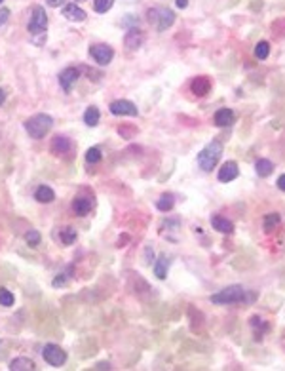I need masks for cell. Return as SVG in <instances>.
<instances>
[{
    "label": "cell",
    "instance_id": "cell-1",
    "mask_svg": "<svg viewBox=\"0 0 285 371\" xmlns=\"http://www.w3.org/2000/svg\"><path fill=\"white\" fill-rule=\"evenodd\" d=\"M247 293L243 289V286L240 284H234V286H228V288L221 289L217 293H213L209 297V301L213 305H236V303H243L247 301Z\"/></svg>",
    "mask_w": 285,
    "mask_h": 371
},
{
    "label": "cell",
    "instance_id": "cell-2",
    "mask_svg": "<svg viewBox=\"0 0 285 371\" xmlns=\"http://www.w3.org/2000/svg\"><path fill=\"white\" fill-rule=\"evenodd\" d=\"M221 156H223V143L221 141H211L198 154V166L202 167L203 172H213V167L219 164Z\"/></svg>",
    "mask_w": 285,
    "mask_h": 371
},
{
    "label": "cell",
    "instance_id": "cell-3",
    "mask_svg": "<svg viewBox=\"0 0 285 371\" xmlns=\"http://www.w3.org/2000/svg\"><path fill=\"white\" fill-rule=\"evenodd\" d=\"M52 126H53V118L50 114H34V116H30L29 120L25 122V131L32 139H42L52 129Z\"/></svg>",
    "mask_w": 285,
    "mask_h": 371
},
{
    "label": "cell",
    "instance_id": "cell-4",
    "mask_svg": "<svg viewBox=\"0 0 285 371\" xmlns=\"http://www.w3.org/2000/svg\"><path fill=\"white\" fill-rule=\"evenodd\" d=\"M147 15H149L150 25H154L158 30H167L175 23V14L167 8H152Z\"/></svg>",
    "mask_w": 285,
    "mask_h": 371
},
{
    "label": "cell",
    "instance_id": "cell-5",
    "mask_svg": "<svg viewBox=\"0 0 285 371\" xmlns=\"http://www.w3.org/2000/svg\"><path fill=\"white\" fill-rule=\"evenodd\" d=\"M46 29H48V14H46V10L42 6H34L29 21L30 37H44Z\"/></svg>",
    "mask_w": 285,
    "mask_h": 371
},
{
    "label": "cell",
    "instance_id": "cell-6",
    "mask_svg": "<svg viewBox=\"0 0 285 371\" xmlns=\"http://www.w3.org/2000/svg\"><path fill=\"white\" fill-rule=\"evenodd\" d=\"M42 356L50 365L57 367V365H63L67 362V352L61 349L59 345H46L42 349Z\"/></svg>",
    "mask_w": 285,
    "mask_h": 371
},
{
    "label": "cell",
    "instance_id": "cell-7",
    "mask_svg": "<svg viewBox=\"0 0 285 371\" xmlns=\"http://www.w3.org/2000/svg\"><path fill=\"white\" fill-rule=\"evenodd\" d=\"M52 152L55 154V156H73V151H75V145H73V141L68 139V137L65 136H55L52 139Z\"/></svg>",
    "mask_w": 285,
    "mask_h": 371
},
{
    "label": "cell",
    "instance_id": "cell-8",
    "mask_svg": "<svg viewBox=\"0 0 285 371\" xmlns=\"http://www.w3.org/2000/svg\"><path fill=\"white\" fill-rule=\"evenodd\" d=\"M90 55L95 59L97 65H103V67H105V65H109V63L113 61L114 50L106 44H95V46H91L90 48Z\"/></svg>",
    "mask_w": 285,
    "mask_h": 371
},
{
    "label": "cell",
    "instance_id": "cell-9",
    "mask_svg": "<svg viewBox=\"0 0 285 371\" xmlns=\"http://www.w3.org/2000/svg\"><path fill=\"white\" fill-rule=\"evenodd\" d=\"M109 109H111V113L116 114V116H137V114H139V109H137L131 101H128V99L113 101Z\"/></svg>",
    "mask_w": 285,
    "mask_h": 371
},
{
    "label": "cell",
    "instance_id": "cell-10",
    "mask_svg": "<svg viewBox=\"0 0 285 371\" xmlns=\"http://www.w3.org/2000/svg\"><path fill=\"white\" fill-rule=\"evenodd\" d=\"M78 76H80V69H75V67H68V69H65L63 73L59 75V84H61V88L67 91H70L73 90V86L76 84V80H78Z\"/></svg>",
    "mask_w": 285,
    "mask_h": 371
},
{
    "label": "cell",
    "instance_id": "cell-11",
    "mask_svg": "<svg viewBox=\"0 0 285 371\" xmlns=\"http://www.w3.org/2000/svg\"><path fill=\"white\" fill-rule=\"evenodd\" d=\"M238 175H240L238 164L230 160V162H225V164L221 166V170H219V181H221V183H230V181H234Z\"/></svg>",
    "mask_w": 285,
    "mask_h": 371
},
{
    "label": "cell",
    "instance_id": "cell-12",
    "mask_svg": "<svg viewBox=\"0 0 285 371\" xmlns=\"http://www.w3.org/2000/svg\"><path fill=\"white\" fill-rule=\"evenodd\" d=\"M234 120H236V114H234V111L232 109H228V107H223V109H219L217 113H215V124H217L219 128L232 126Z\"/></svg>",
    "mask_w": 285,
    "mask_h": 371
},
{
    "label": "cell",
    "instance_id": "cell-13",
    "mask_svg": "<svg viewBox=\"0 0 285 371\" xmlns=\"http://www.w3.org/2000/svg\"><path fill=\"white\" fill-rule=\"evenodd\" d=\"M211 227L219 230L221 234H232L234 232V223L223 217V215H213L211 217Z\"/></svg>",
    "mask_w": 285,
    "mask_h": 371
},
{
    "label": "cell",
    "instance_id": "cell-14",
    "mask_svg": "<svg viewBox=\"0 0 285 371\" xmlns=\"http://www.w3.org/2000/svg\"><path fill=\"white\" fill-rule=\"evenodd\" d=\"M63 17H67L68 21L80 23L86 19V12L80 6H76V4H67V6L63 8Z\"/></svg>",
    "mask_w": 285,
    "mask_h": 371
},
{
    "label": "cell",
    "instance_id": "cell-15",
    "mask_svg": "<svg viewBox=\"0 0 285 371\" xmlns=\"http://www.w3.org/2000/svg\"><path fill=\"white\" fill-rule=\"evenodd\" d=\"M91 208H93V200L91 198H75L73 200V210H75L76 215H80V217H84V215H88V213L91 212Z\"/></svg>",
    "mask_w": 285,
    "mask_h": 371
},
{
    "label": "cell",
    "instance_id": "cell-16",
    "mask_svg": "<svg viewBox=\"0 0 285 371\" xmlns=\"http://www.w3.org/2000/svg\"><path fill=\"white\" fill-rule=\"evenodd\" d=\"M124 44H126V48H129V50H137V48H139V46L142 44V35H141V30L129 29L128 32H126V38H124Z\"/></svg>",
    "mask_w": 285,
    "mask_h": 371
},
{
    "label": "cell",
    "instance_id": "cell-17",
    "mask_svg": "<svg viewBox=\"0 0 285 371\" xmlns=\"http://www.w3.org/2000/svg\"><path fill=\"white\" fill-rule=\"evenodd\" d=\"M34 198H37L40 204H50L55 200V192H53L52 187H48V185H40L34 192Z\"/></svg>",
    "mask_w": 285,
    "mask_h": 371
},
{
    "label": "cell",
    "instance_id": "cell-18",
    "mask_svg": "<svg viewBox=\"0 0 285 371\" xmlns=\"http://www.w3.org/2000/svg\"><path fill=\"white\" fill-rule=\"evenodd\" d=\"M167 271H169V259L167 255H160L154 263V274H156L160 280H165L167 278Z\"/></svg>",
    "mask_w": 285,
    "mask_h": 371
},
{
    "label": "cell",
    "instance_id": "cell-19",
    "mask_svg": "<svg viewBox=\"0 0 285 371\" xmlns=\"http://www.w3.org/2000/svg\"><path fill=\"white\" fill-rule=\"evenodd\" d=\"M37 367L34 362L30 360V358H15L12 360V364H10V369L12 371H32Z\"/></svg>",
    "mask_w": 285,
    "mask_h": 371
},
{
    "label": "cell",
    "instance_id": "cell-20",
    "mask_svg": "<svg viewBox=\"0 0 285 371\" xmlns=\"http://www.w3.org/2000/svg\"><path fill=\"white\" fill-rule=\"evenodd\" d=\"M209 88H211V82H209V78H205V76H200V78H196L194 82H192V91H194L196 95H205L207 91H209Z\"/></svg>",
    "mask_w": 285,
    "mask_h": 371
},
{
    "label": "cell",
    "instance_id": "cell-21",
    "mask_svg": "<svg viewBox=\"0 0 285 371\" xmlns=\"http://www.w3.org/2000/svg\"><path fill=\"white\" fill-rule=\"evenodd\" d=\"M255 172H257V175H259V177H268V175H272V172H274V164H272L270 160H266V158L257 160Z\"/></svg>",
    "mask_w": 285,
    "mask_h": 371
},
{
    "label": "cell",
    "instance_id": "cell-22",
    "mask_svg": "<svg viewBox=\"0 0 285 371\" xmlns=\"http://www.w3.org/2000/svg\"><path fill=\"white\" fill-rule=\"evenodd\" d=\"M99 118H101V113H99L97 107H88L86 109V113H84V122L88 124V126H97L99 124Z\"/></svg>",
    "mask_w": 285,
    "mask_h": 371
},
{
    "label": "cell",
    "instance_id": "cell-23",
    "mask_svg": "<svg viewBox=\"0 0 285 371\" xmlns=\"http://www.w3.org/2000/svg\"><path fill=\"white\" fill-rule=\"evenodd\" d=\"M173 206H175V196L173 194H162L160 196V200L156 202V208L160 210V212H169V210H173Z\"/></svg>",
    "mask_w": 285,
    "mask_h": 371
},
{
    "label": "cell",
    "instance_id": "cell-24",
    "mask_svg": "<svg viewBox=\"0 0 285 371\" xmlns=\"http://www.w3.org/2000/svg\"><path fill=\"white\" fill-rule=\"evenodd\" d=\"M61 242L65 244V246H70V244L76 242V238H78V232H76V228L73 227H67V228H61Z\"/></svg>",
    "mask_w": 285,
    "mask_h": 371
},
{
    "label": "cell",
    "instance_id": "cell-25",
    "mask_svg": "<svg viewBox=\"0 0 285 371\" xmlns=\"http://www.w3.org/2000/svg\"><path fill=\"white\" fill-rule=\"evenodd\" d=\"M279 221H281V217H279L278 213H266V215H264V230H266V232H272V230L279 225Z\"/></svg>",
    "mask_w": 285,
    "mask_h": 371
},
{
    "label": "cell",
    "instance_id": "cell-26",
    "mask_svg": "<svg viewBox=\"0 0 285 371\" xmlns=\"http://www.w3.org/2000/svg\"><path fill=\"white\" fill-rule=\"evenodd\" d=\"M268 53H270V44H268L266 40H261V42L255 46L257 59H266V57H268Z\"/></svg>",
    "mask_w": 285,
    "mask_h": 371
},
{
    "label": "cell",
    "instance_id": "cell-27",
    "mask_svg": "<svg viewBox=\"0 0 285 371\" xmlns=\"http://www.w3.org/2000/svg\"><path fill=\"white\" fill-rule=\"evenodd\" d=\"M114 6V0H93V10L97 14H106Z\"/></svg>",
    "mask_w": 285,
    "mask_h": 371
},
{
    "label": "cell",
    "instance_id": "cell-28",
    "mask_svg": "<svg viewBox=\"0 0 285 371\" xmlns=\"http://www.w3.org/2000/svg\"><path fill=\"white\" fill-rule=\"evenodd\" d=\"M14 293L10 291V289H6V288H0V305L2 307H12L14 305Z\"/></svg>",
    "mask_w": 285,
    "mask_h": 371
},
{
    "label": "cell",
    "instance_id": "cell-29",
    "mask_svg": "<svg viewBox=\"0 0 285 371\" xmlns=\"http://www.w3.org/2000/svg\"><path fill=\"white\" fill-rule=\"evenodd\" d=\"M101 158H103V154H101V151H99L97 147H91V149H88V152H86V160H88L90 164H97V162H101Z\"/></svg>",
    "mask_w": 285,
    "mask_h": 371
},
{
    "label": "cell",
    "instance_id": "cell-30",
    "mask_svg": "<svg viewBox=\"0 0 285 371\" xmlns=\"http://www.w3.org/2000/svg\"><path fill=\"white\" fill-rule=\"evenodd\" d=\"M25 242L29 244V246H38L40 244V232L38 230H29L25 234Z\"/></svg>",
    "mask_w": 285,
    "mask_h": 371
},
{
    "label": "cell",
    "instance_id": "cell-31",
    "mask_svg": "<svg viewBox=\"0 0 285 371\" xmlns=\"http://www.w3.org/2000/svg\"><path fill=\"white\" fill-rule=\"evenodd\" d=\"M65 282H67V273L57 274V278L53 280V288H59V286H65Z\"/></svg>",
    "mask_w": 285,
    "mask_h": 371
},
{
    "label": "cell",
    "instance_id": "cell-32",
    "mask_svg": "<svg viewBox=\"0 0 285 371\" xmlns=\"http://www.w3.org/2000/svg\"><path fill=\"white\" fill-rule=\"evenodd\" d=\"M8 17H10V10L8 8H0V27L8 21Z\"/></svg>",
    "mask_w": 285,
    "mask_h": 371
},
{
    "label": "cell",
    "instance_id": "cell-33",
    "mask_svg": "<svg viewBox=\"0 0 285 371\" xmlns=\"http://www.w3.org/2000/svg\"><path fill=\"white\" fill-rule=\"evenodd\" d=\"M276 185H278V189L281 190V192H285V174H283V175H279L278 181H276Z\"/></svg>",
    "mask_w": 285,
    "mask_h": 371
},
{
    "label": "cell",
    "instance_id": "cell-34",
    "mask_svg": "<svg viewBox=\"0 0 285 371\" xmlns=\"http://www.w3.org/2000/svg\"><path fill=\"white\" fill-rule=\"evenodd\" d=\"M63 2H65V0H48V4H50V6H53V8L61 6V4H63Z\"/></svg>",
    "mask_w": 285,
    "mask_h": 371
},
{
    "label": "cell",
    "instance_id": "cell-35",
    "mask_svg": "<svg viewBox=\"0 0 285 371\" xmlns=\"http://www.w3.org/2000/svg\"><path fill=\"white\" fill-rule=\"evenodd\" d=\"M188 0H177V8H187Z\"/></svg>",
    "mask_w": 285,
    "mask_h": 371
},
{
    "label": "cell",
    "instance_id": "cell-36",
    "mask_svg": "<svg viewBox=\"0 0 285 371\" xmlns=\"http://www.w3.org/2000/svg\"><path fill=\"white\" fill-rule=\"evenodd\" d=\"M4 101H6V91H4V90H0V105H2V103H4Z\"/></svg>",
    "mask_w": 285,
    "mask_h": 371
},
{
    "label": "cell",
    "instance_id": "cell-37",
    "mask_svg": "<svg viewBox=\"0 0 285 371\" xmlns=\"http://www.w3.org/2000/svg\"><path fill=\"white\" fill-rule=\"evenodd\" d=\"M95 369H111V365L109 364H97V367Z\"/></svg>",
    "mask_w": 285,
    "mask_h": 371
},
{
    "label": "cell",
    "instance_id": "cell-38",
    "mask_svg": "<svg viewBox=\"0 0 285 371\" xmlns=\"http://www.w3.org/2000/svg\"><path fill=\"white\" fill-rule=\"evenodd\" d=\"M76 2H82V0H76Z\"/></svg>",
    "mask_w": 285,
    "mask_h": 371
},
{
    "label": "cell",
    "instance_id": "cell-39",
    "mask_svg": "<svg viewBox=\"0 0 285 371\" xmlns=\"http://www.w3.org/2000/svg\"><path fill=\"white\" fill-rule=\"evenodd\" d=\"M0 2H2V0H0Z\"/></svg>",
    "mask_w": 285,
    "mask_h": 371
}]
</instances>
